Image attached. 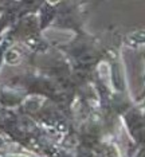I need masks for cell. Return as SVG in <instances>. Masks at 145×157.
<instances>
[]
</instances>
